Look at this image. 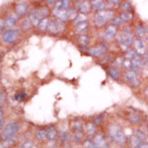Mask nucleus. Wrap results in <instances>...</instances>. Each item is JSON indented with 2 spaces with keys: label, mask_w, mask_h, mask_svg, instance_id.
Returning <instances> with one entry per match:
<instances>
[{
  "label": "nucleus",
  "mask_w": 148,
  "mask_h": 148,
  "mask_svg": "<svg viewBox=\"0 0 148 148\" xmlns=\"http://www.w3.org/2000/svg\"><path fill=\"white\" fill-rule=\"evenodd\" d=\"M134 136H136L141 142H146L147 140V134L143 130H140V128H137L134 131Z\"/></svg>",
  "instance_id": "bb28decb"
},
{
  "label": "nucleus",
  "mask_w": 148,
  "mask_h": 148,
  "mask_svg": "<svg viewBox=\"0 0 148 148\" xmlns=\"http://www.w3.org/2000/svg\"><path fill=\"white\" fill-rule=\"evenodd\" d=\"M35 2H40V1H42V0H34Z\"/></svg>",
  "instance_id": "5fc2aeb1"
},
{
  "label": "nucleus",
  "mask_w": 148,
  "mask_h": 148,
  "mask_svg": "<svg viewBox=\"0 0 148 148\" xmlns=\"http://www.w3.org/2000/svg\"><path fill=\"white\" fill-rule=\"evenodd\" d=\"M120 17L123 22H126V21H130L132 19V14L130 12H123L120 15Z\"/></svg>",
  "instance_id": "f704fd0d"
},
{
  "label": "nucleus",
  "mask_w": 148,
  "mask_h": 148,
  "mask_svg": "<svg viewBox=\"0 0 148 148\" xmlns=\"http://www.w3.org/2000/svg\"><path fill=\"white\" fill-rule=\"evenodd\" d=\"M114 16V13L112 11H99L96 13L94 17V24L96 27L101 28L105 26L109 20H111Z\"/></svg>",
  "instance_id": "39448f33"
},
{
  "label": "nucleus",
  "mask_w": 148,
  "mask_h": 148,
  "mask_svg": "<svg viewBox=\"0 0 148 148\" xmlns=\"http://www.w3.org/2000/svg\"><path fill=\"white\" fill-rule=\"evenodd\" d=\"M75 8L82 14H88L92 10V5L86 0H78L75 3Z\"/></svg>",
  "instance_id": "1a4fd4ad"
},
{
  "label": "nucleus",
  "mask_w": 148,
  "mask_h": 148,
  "mask_svg": "<svg viewBox=\"0 0 148 148\" xmlns=\"http://www.w3.org/2000/svg\"><path fill=\"white\" fill-rule=\"evenodd\" d=\"M121 0H108V3L109 4H111L112 6H114V5H118L119 3H121Z\"/></svg>",
  "instance_id": "c03bdc74"
},
{
  "label": "nucleus",
  "mask_w": 148,
  "mask_h": 148,
  "mask_svg": "<svg viewBox=\"0 0 148 148\" xmlns=\"http://www.w3.org/2000/svg\"><path fill=\"white\" fill-rule=\"evenodd\" d=\"M123 12H130L131 10V5L128 1H125L123 3Z\"/></svg>",
  "instance_id": "a19ab883"
},
{
  "label": "nucleus",
  "mask_w": 148,
  "mask_h": 148,
  "mask_svg": "<svg viewBox=\"0 0 148 148\" xmlns=\"http://www.w3.org/2000/svg\"><path fill=\"white\" fill-rule=\"evenodd\" d=\"M17 142H18V137L16 135L1 139V145L3 148H13L17 145Z\"/></svg>",
  "instance_id": "f8f14e48"
},
{
  "label": "nucleus",
  "mask_w": 148,
  "mask_h": 148,
  "mask_svg": "<svg viewBox=\"0 0 148 148\" xmlns=\"http://www.w3.org/2000/svg\"><path fill=\"white\" fill-rule=\"evenodd\" d=\"M52 14H53L54 17L65 22V21L74 20L77 16V11L75 9H60L54 7L53 10H52Z\"/></svg>",
  "instance_id": "f03ea898"
},
{
  "label": "nucleus",
  "mask_w": 148,
  "mask_h": 148,
  "mask_svg": "<svg viewBox=\"0 0 148 148\" xmlns=\"http://www.w3.org/2000/svg\"><path fill=\"white\" fill-rule=\"evenodd\" d=\"M58 137H59V139H60V142L65 144V143H67L69 141V139L71 138V134L67 130V128L62 127V128H60V130H59V132H58Z\"/></svg>",
  "instance_id": "f3484780"
},
{
  "label": "nucleus",
  "mask_w": 148,
  "mask_h": 148,
  "mask_svg": "<svg viewBox=\"0 0 148 148\" xmlns=\"http://www.w3.org/2000/svg\"><path fill=\"white\" fill-rule=\"evenodd\" d=\"M35 11L37 12V13L39 14V15L42 18L47 17V16H49V8H47V7H46V6H40V7H39V8H36Z\"/></svg>",
  "instance_id": "393cba45"
},
{
  "label": "nucleus",
  "mask_w": 148,
  "mask_h": 148,
  "mask_svg": "<svg viewBox=\"0 0 148 148\" xmlns=\"http://www.w3.org/2000/svg\"><path fill=\"white\" fill-rule=\"evenodd\" d=\"M6 125V123H5V120L4 119H2V120H0V132L2 131V130L4 128V126Z\"/></svg>",
  "instance_id": "49530a36"
},
{
  "label": "nucleus",
  "mask_w": 148,
  "mask_h": 148,
  "mask_svg": "<svg viewBox=\"0 0 148 148\" xmlns=\"http://www.w3.org/2000/svg\"><path fill=\"white\" fill-rule=\"evenodd\" d=\"M35 137H36V139L38 140V141H40V142H42V141H45V140L47 139V131L46 130H38L37 131H36V133H35Z\"/></svg>",
  "instance_id": "5701e85b"
},
{
  "label": "nucleus",
  "mask_w": 148,
  "mask_h": 148,
  "mask_svg": "<svg viewBox=\"0 0 148 148\" xmlns=\"http://www.w3.org/2000/svg\"><path fill=\"white\" fill-rule=\"evenodd\" d=\"M19 130H20V125L17 121H10L4 126V128L0 132V138L4 139V138L16 135L19 132Z\"/></svg>",
  "instance_id": "20e7f679"
},
{
  "label": "nucleus",
  "mask_w": 148,
  "mask_h": 148,
  "mask_svg": "<svg viewBox=\"0 0 148 148\" xmlns=\"http://www.w3.org/2000/svg\"><path fill=\"white\" fill-rule=\"evenodd\" d=\"M109 76L111 78H113L114 80L119 79V77H120V71L116 68H111L109 70Z\"/></svg>",
  "instance_id": "473e14b6"
},
{
  "label": "nucleus",
  "mask_w": 148,
  "mask_h": 148,
  "mask_svg": "<svg viewBox=\"0 0 148 148\" xmlns=\"http://www.w3.org/2000/svg\"><path fill=\"white\" fill-rule=\"evenodd\" d=\"M108 135L110 137V139L113 140L114 143L121 145H125L127 142L128 138L126 136V134L123 132V130H121V126H119L118 125H111L108 127Z\"/></svg>",
  "instance_id": "f257e3e1"
},
{
  "label": "nucleus",
  "mask_w": 148,
  "mask_h": 148,
  "mask_svg": "<svg viewBox=\"0 0 148 148\" xmlns=\"http://www.w3.org/2000/svg\"><path fill=\"white\" fill-rule=\"evenodd\" d=\"M87 29H88V23L84 22V23H81V24L76 25L75 32L77 33V34H83V33H84Z\"/></svg>",
  "instance_id": "7c9ffc66"
},
{
  "label": "nucleus",
  "mask_w": 148,
  "mask_h": 148,
  "mask_svg": "<svg viewBox=\"0 0 148 148\" xmlns=\"http://www.w3.org/2000/svg\"><path fill=\"white\" fill-rule=\"evenodd\" d=\"M15 13L18 19H22L29 13V5L27 2L20 1L15 5Z\"/></svg>",
  "instance_id": "6e6552de"
},
{
  "label": "nucleus",
  "mask_w": 148,
  "mask_h": 148,
  "mask_svg": "<svg viewBox=\"0 0 148 148\" xmlns=\"http://www.w3.org/2000/svg\"><path fill=\"white\" fill-rule=\"evenodd\" d=\"M134 40V36L128 31H123L118 37V44L123 51H127Z\"/></svg>",
  "instance_id": "7ed1b4c3"
},
{
  "label": "nucleus",
  "mask_w": 148,
  "mask_h": 148,
  "mask_svg": "<svg viewBox=\"0 0 148 148\" xmlns=\"http://www.w3.org/2000/svg\"><path fill=\"white\" fill-rule=\"evenodd\" d=\"M144 38L148 40V27L145 29V37Z\"/></svg>",
  "instance_id": "603ef678"
},
{
  "label": "nucleus",
  "mask_w": 148,
  "mask_h": 148,
  "mask_svg": "<svg viewBox=\"0 0 148 148\" xmlns=\"http://www.w3.org/2000/svg\"><path fill=\"white\" fill-rule=\"evenodd\" d=\"M7 102V93L5 91L0 93V107H3Z\"/></svg>",
  "instance_id": "c9c22d12"
},
{
  "label": "nucleus",
  "mask_w": 148,
  "mask_h": 148,
  "mask_svg": "<svg viewBox=\"0 0 148 148\" xmlns=\"http://www.w3.org/2000/svg\"><path fill=\"white\" fill-rule=\"evenodd\" d=\"M42 19H44V18L40 17L39 14H38L37 12L35 11V9L30 12V15H29V20H30V22H31V24H32V26H34V27L37 28L38 26H39L40 22L42 20Z\"/></svg>",
  "instance_id": "2eb2a0df"
},
{
  "label": "nucleus",
  "mask_w": 148,
  "mask_h": 148,
  "mask_svg": "<svg viewBox=\"0 0 148 148\" xmlns=\"http://www.w3.org/2000/svg\"><path fill=\"white\" fill-rule=\"evenodd\" d=\"M135 34H136L137 37H139L140 39H141V38H144L145 37V29L143 28L141 25H138L137 27H136Z\"/></svg>",
  "instance_id": "72a5a7b5"
},
{
  "label": "nucleus",
  "mask_w": 148,
  "mask_h": 148,
  "mask_svg": "<svg viewBox=\"0 0 148 148\" xmlns=\"http://www.w3.org/2000/svg\"><path fill=\"white\" fill-rule=\"evenodd\" d=\"M102 3H104V0H91V5L93 6V8L101 5Z\"/></svg>",
  "instance_id": "79ce46f5"
},
{
  "label": "nucleus",
  "mask_w": 148,
  "mask_h": 148,
  "mask_svg": "<svg viewBox=\"0 0 148 148\" xmlns=\"http://www.w3.org/2000/svg\"><path fill=\"white\" fill-rule=\"evenodd\" d=\"M126 82L132 87H138L140 85V78L135 70H127L125 75Z\"/></svg>",
  "instance_id": "0eeeda50"
},
{
  "label": "nucleus",
  "mask_w": 148,
  "mask_h": 148,
  "mask_svg": "<svg viewBox=\"0 0 148 148\" xmlns=\"http://www.w3.org/2000/svg\"><path fill=\"white\" fill-rule=\"evenodd\" d=\"M47 32L51 35H56L59 33L58 31V28H57V24H56V21H51L49 22V29H47Z\"/></svg>",
  "instance_id": "a878e982"
},
{
  "label": "nucleus",
  "mask_w": 148,
  "mask_h": 148,
  "mask_svg": "<svg viewBox=\"0 0 148 148\" xmlns=\"http://www.w3.org/2000/svg\"><path fill=\"white\" fill-rule=\"evenodd\" d=\"M107 52V47L104 45H98L90 49V54L95 57H103Z\"/></svg>",
  "instance_id": "9d476101"
},
{
  "label": "nucleus",
  "mask_w": 148,
  "mask_h": 148,
  "mask_svg": "<svg viewBox=\"0 0 148 148\" xmlns=\"http://www.w3.org/2000/svg\"><path fill=\"white\" fill-rule=\"evenodd\" d=\"M127 142H128V145H130V148H138L140 146V144L142 143L136 136H134V135L128 138Z\"/></svg>",
  "instance_id": "b1692460"
},
{
  "label": "nucleus",
  "mask_w": 148,
  "mask_h": 148,
  "mask_svg": "<svg viewBox=\"0 0 148 148\" xmlns=\"http://www.w3.org/2000/svg\"><path fill=\"white\" fill-rule=\"evenodd\" d=\"M134 49H135V51H136L139 56H143V54H145L147 51L146 46H145L144 42L140 39L134 40Z\"/></svg>",
  "instance_id": "4468645a"
},
{
  "label": "nucleus",
  "mask_w": 148,
  "mask_h": 148,
  "mask_svg": "<svg viewBox=\"0 0 148 148\" xmlns=\"http://www.w3.org/2000/svg\"><path fill=\"white\" fill-rule=\"evenodd\" d=\"M128 121H130V123H133V125H139L141 123V116H139V114L132 112V113L128 114Z\"/></svg>",
  "instance_id": "412c9836"
},
{
  "label": "nucleus",
  "mask_w": 148,
  "mask_h": 148,
  "mask_svg": "<svg viewBox=\"0 0 148 148\" xmlns=\"http://www.w3.org/2000/svg\"><path fill=\"white\" fill-rule=\"evenodd\" d=\"M25 97H26L25 93H22V92H21V93H19V94L16 95V98H15V99H16V100H23Z\"/></svg>",
  "instance_id": "a18cd8bd"
},
{
  "label": "nucleus",
  "mask_w": 148,
  "mask_h": 148,
  "mask_svg": "<svg viewBox=\"0 0 148 148\" xmlns=\"http://www.w3.org/2000/svg\"><path fill=\"white\" fill-rule=\"evenodd\" d=\"M74 22V25H78V24H81V23H84V22H87V16L85 14H79V15L76 16V18L73 20Z\"/></svg>",
  "instance_id": "2f4dec72"
},
{
  "label": "nucleus",
  "mask_w": 148,
  "mask_h": 148,
  "mask_svg": "<svg viewBox=\"0 0 148 148\" xmlns=\"http://www.w3.org/2000/svg\"><path fill=\"white\" fill-rule=\"evenodd\" d=\"M47 131V139L49 141H54L58 137V131L54 126H49L46 130Z\"/></svg>",
  "instance_id": "dca6fc26"
},
{
  "label": "nucleus",
  "mask_w": 148,
  "mask_h": 148,
  "mask_svg": "<svg viewBox=\"0 0 148 148\" xmlns=\"http://www.w3.org/2000/svg\"><path fill=\"white\" fill-rule=\"evenodd\" d=\"M138 148H148V143L147 142H142Z\"/></svg>",
  "instance_id": "de8ad7c7"
},
{
  "label": "nucleus",
  "mask_w": 148,
  "mask_h": 148,
  "mask_svg": "<svg viewBox=\"0 0 148 148\" xmlns=\"http://www.w3.org/2000/svg\"><path fill=\"white\" fill-rule=\"evenodd\" d=\"M31 26H32V24H31L29 19H26V20H24L22 22V28L24 29V30H29Z\"/></svg>",
  "instance_id": "58836bf2"
},
{
  "label": "nucleus",
  "mask_w": 148,
  "mask_h": 148,
  "mask_svg": "<svg viewBox=\"0 0 148 148\" xmlns=\"http://www.w3.org/2000/svg\"><path fill=\"white\" fill-rule=\"evenodd\" d=\"M93 142L97 148H110V145L107 139L102 134H97L93 138Z\"/></svg>",
  "instance_id": "9b49d317"
},
{
  "label": "nucleus",
  "mask_w": 148,
  "mask_h": 148,
  "mask_svg": "<svg viewBox=\"0 0 148 148\" xmlns=\"http://www.w3.org/2000/svg\"><path fill=\"white\" fill-rule=\"evenodd\" d=\"M33 142L31 141H26L21 145V148H33Z\"/></svg>",
  "instance_id": "37998d69"
},
{
  "label": "nucleus",
  "mask_w": 148,
  "mask_h": 148,
  "mask_svg": "<svg viewBox=\"0 0 148 148\" xmlns=\"http://www.w3.org/2000/svg\"><path fill=\"white\" fill-rule=\"evenodd\" d=\"M18 17L16 15H10L6 19H4V25H5V29H13L14 26L17 24Z\"/></svg>",
  "instance_id": "6ab92c4d"
},
{
  "label": "nucleus",
  "mask_w": 148,
  "mask_h": 148,
  "mask_svg": "<svg viewBox=\"0 0 148 148\" xmlns=\"http://www.w3.org/2000/svg\"><path fill=\"white\" fill-rule=\"evenodd\" d=\"M103 121H104V114H98V116H96L94 118L93 123H94L96 125H101L103 123Z\"/></svg>",
  "instance_id": "4c0bfd02"
},
{
  "label": "nucleus",
  "mask_w": 148,
  "mask_h": 148,
  "mask_svg": "<svg viewBox=\"0 0 148 148\" xmlns=\"http://www.w3.org/2000/svg\"><path fill=\"white\" fill-rule=\"evenodd\" d=\"M49 22H51V20H49V18L46 17L44 18L42 21L40 22L39 26H38V29L40 31V32H46V31H47V29H49Z\"/></svg>",
  "instance_id": "4be33fe9"
},
{
  "label": "nucleus",
  "mask_w": 148,
  "mask_h": 148,
  "mask_svg": "<svg viewBox=\"0 0 148 148\" xmlns=\"http://www.w3.org/2000/svg\"><path fill=\"white\" fill-rule=\"evenodd\" d=\"M84 134H83V132H77V131H73V133L71 134V138H72V140L74 142L76 143H80L83 141V139H84Z\"/></svg>",
  "instance_id": "c85d7f7f"
},
{
  "label": "nucleus",
  "mask_w": 148,
  "mask_h": 148,
  "mask_svg": "<svg viewBox=\"0 0 148 148\" xmlns=\"http://www.w3.org/2000/svg\"><path fill=\"white\" fill-rule=\"evenodd\" d=\"M125 23L123 20H121V18L119 16V17H116L114 18L113 20H112V25H114V26H118V25H121V24Z\"/></svg>",
  "instance_id": "ea45409f"
},
{
  "label": "nucleus",
  "mask_w": 148,
  "mask_h": 148,
  "mask_svg": "<svg viewBox=\"0 0 148 148\" xmlns=\"http://www.w3.org/2000/svg\"><path fill=\"white\" fill-rule=\"evenodd\" d=\"M2 58H3V52L0 51V62L2 61Z\"/></svg>",
  "instance_id": "864d4df0"
},
{
  "label": "nucleus",
  "mask_w": 148,
  "mask_h": 148,
  "mask_svg": "<svg viewBox=\"0 0 148 148\" xmlns=\"http://www.w3.org/2000/svg\"><path fill=\"white\" fill-rule=\"evenodd\" d=\"M118 29L114 25H109L105 30V39L107 40H113L116 37Z\"/></svg>",
  "instance_id": "ddd939ff"
},
{
  "label": "nucleus",
  "mask_w": 148,
  "mask_h": 148,
  "mask_svg": "<svg viewBox=\"0 0 148 148\" xmlns=\"http://www.w3.org/2000/svg\"><path fill=\"white\" fill-rule=\"evenodd\" d=\"M144 95H145V97H146V99L148 100V86L145 88V90H144Z\"/></svg>",
  "instance_id": "3c124183"
},
{
  "label": "nucleus",
  "mask_w": 148,
  "mask_h": 148,
  "mask_svg": "<svg viewBox=\"0 0 148 148\" xmlns=\"http://www.w3.org/2000/svg\"><path fill=\"white\" fill-rule=\"evenodd\" d=\"M84 131L86 132V134H87V136L93 137L95 136V134L97 132V126L94 123H86Z\"/></svg>",
  "instance_id": "a211bd4d"
},
{
  "label": "nucleus",
  "mask_w": 148,
  "mask_h": 148,
  "mask_svg": "<svg viewBox=\"0 0 148 148\" xmlns=\"http://www.w3.org/2000/svg\"><path fill=\"white\" fill-rule=\"evenodd\" d=\"M83 146H84V148H97L96 145L93 142V140H90V139H86L85 141L83 142Z\"/></svg>",
  "instance_id": "e433bc0d"
},
{
  "label": "nucleus",
  "mask_w": 148,
  "mask_h": 148,
  "mask_svg": "<svg viewBox=\"0 0 148 148\" xmlns=\"http://www.w3.org/2000/svg\"><path fill=\"white\" fill-rule=\"evenodd\" d=\"M19 39V31L16 29H5V31L2 32V40L5 44L13 45L17 42Z\"/></svg>",
  "instance_id": "423d86ee"
},
{
  "label": "nucleus",
  "mask_w": 148,
  "mask_h": 148,
  "mask_svg": "<svg viewBox=\"0 0 148 148\" xmlns=\"http://www.w3.org/2000/svg\"><path fill=\"white\" fill-rule=\"evenodd\" d=\"M72 130L73 131H77V132H84L85 130L84 123L80 120L74 121L72 123Z\"/></svg>",
  "instance_id": "aec40b11"
},
{
  "label": "nucleus",
  "mask_w": 148,
  "mask_h": 148,
  "mask_svg": "<svg viewBox=\"0 0 148 148\" xmlns=\"http://www.w3.org/2000/svg\"><path fill=\"white\" fill-rule=\"evenodd\" d=\"M78 42L81 45L82 47H87L88 44H89V37L87 35L81 34L79 37H78Z\"/></svg>",
  "instance_id": "c756f323"
},
{
  "label": "nucleus",
  "mask_w": 148,
  "mask_h": 148,
  "mask_svg": "<svg viewBox=\"0 0 148 148\" xmlns=\"http://www.w3.org/2000/svg\"><path fill=\"white\" fill-rule=\"evenodd\" d=\"M57 1H60V0H47V2H49V4H51V5H54Z\"/></svg>",
  "instance_id": "09e8293b"
},
{
  "label": "nucleus",
  "mask_w": 148,
  "mask_h": 148,
  "mask_svg": "<svg viewBox=\"0 0 148 148\" xmlns=\"http://www.w3.org/2000/svg\"><path fill=\"white\" fill-rule=\"evenodd\" d=\"M54 7L60 9H69V7H70V0H60V1H57L54 4Z\"/></svg>",
  "instance_id": "cd10ccee"
},
{
  "label": "nucleus",
  "mask_w": 148,
  "mask_h": 148,
  "mask_svg": "<svg viewBox=\"0 0 148 148\" xmlns=\"http://www.w3.org/2000/svg\"><path fill=\"white\" fill-rule=\"evenodd\" d=\"M3 116H4V111H3V109L0 107V120L3 119Z\"/></svg>",
  "instance_id": "8fccbe9b"
},
{
  "label": "nucleus",
  "mask_w": 148,
  "mask_h": 148,
  "mask_svg": "<svg viewBox=\"0 0 148 148\" xmlns=\"http://www.w3.org/2000/svg\"><path fill=\"white\" fill-rule=\"evenodd\" d=\"M77 1H78V0H77Z\"/></svg>",
  "instance_id": "6e6d98bb"
}]
</instances>
